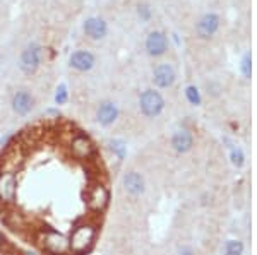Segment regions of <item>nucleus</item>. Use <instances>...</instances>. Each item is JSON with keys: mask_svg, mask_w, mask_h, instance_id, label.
<instances>
[{"mask_svg": "<svg viewBox=\"0 0 257 255\" xmlns=\"http://www.w3.org/2000/svg\"><path fill=\"white\" fill-rule=\"evenodd\" d=\"M146 48L147 52L151 53V55L158 57V55H163L166 50V38L163 33H159V31H154V33H151L149 36H147L146 40Z\"/></svg>", "mask_w": 257, "mask_h": 255, "instance_id": "obj_12", "label": "nucleus"}, {"mask_svg": "<svg viewBox=\"0 0 257 255\" xmlns=\"http://www.w3.org/2000/svg\"><path fill=\"white\" fill-rule=\"evenodd\" d=\"M163 106H165V101L158 91L147 89L141 94V110L146 117H156L161 113Z\"/></svg>", "mask_w": 257, "mask_h": 255, "instance_id": "obj_6", "label": "nucleus"}, {"mask_svg": "<svg viewBox=\"0 0 257 255\" xmlns=\"http://www.w3.org/2000/svg\"><path fill=\"white\" fill-rule=\"evenodd\" d=\"M192 144H194V139L189 130H177V132L173 134L171 146H173V149L178 151V153H187V151H190Z\"/></svg>", "mask_w": 257, "mask_h": 255, "instance_id": "obj_13", "label": "nucleus"}, {"mask_svg": "<svg viewBox=\"0 0 257 255\" xmlns=\"http://www.w3.org/2000/svg\"><path fill=\"white\" fill-rule=\"evenodd\" d=\"M96 238V225L95 223H79L72 228L69 235V243H71V252L84 254L91 249Z\"/></svg>", "mask_w": 257, "mask_h": 255, "instance_id": "obj_2", "label": "nucleus"}, {"mask_svg": "<svg viewBox=\"0 0 257 255\" xmlns=\"http://www.w3.org/2000/svg\"><path fill=\"white\" fill-rule=\"evenodd\" d=\"M17 176L10 170H0V204L9 206L14 204L17 197Z\"/></svg>", "mask_w": 257, "mask_h": 255, "instance_id": "obj_5", "label": "nucleus"}, {"mask_svg": "<svg viewBox=\"0 0 257 255\" xmlns=\"http://www.w3.org/2000/svg\"><path fill=\"white\" fill-rule=\"evenodd\" d=\"M3 247H5V237H3V235L0 233V250H2Z\"/></svg>", "mask_w": 257, "mask_h": 255, "instance_id": "obj_24", "label": "nucleus"}, {"mask_svg": "<svg viewBox=\"0 0 257 255\" xmlns=\"http://www.w3.org/2000/svg\"><path fill=\"white\" fill-rule=\"evenodd\" d=\"M218 24H220L218 15L208 14V15H204V17L199 21V24H197V33H199L202 38H209V36H213V34L216 33Z\"/></svg>", "mask_w": 257, "mask_h": 255, "instance_id": "obj_16", "label": "nucleus"}, {"mask_svg": "<svg viewBox=\"0 0 257 255\" xmlns=\"http://www.w3.org/2000/svg\"><path fill=\"white\" fill-rule=\"evenodd\" d=\"M180 255H192V250H190V249H184V250H180Z\"/></svg>", "mask_w": 257, "mask_h": 255, "instance_id": "obj_25", "label": "nucleus"}, {"mask_svg": "<svg viewBox=\"0 0 257 255\" xmlns=\"http://www.w3.org/2000/svg\"><path fill=\"white\" fill-rule=\"evenodd\" d=\"M41 64V48L38 45H31L22 52L21 60H19V65H21L22 72L26 74H33V72L38 71Z\"/></svg>", "mask_w": 257, "mask_h": 255, "instance_id": "obj_7", "label": "nucleus"}, {"mask_svg": "<svg viewBox=\"0 0 257 255\" xmlns=\"http://www.w3.org/2000/svg\"><path fill=\"white\" fill-rule=\"evenodd\" d=\"M84 31L88 36L95 38V40H100L107 34V22L103 19H98V17H91L84 22Z\"/></svg>", "mask_w": 257, "mask_h": 255, "instance_id": "obj_15", "label": "nucleus"}, {"mask_svg": "<svg viewBox=\"0 0 257 255\" xmlns=\"http://www.w3.org/2000/svg\"><path fill=\"white\" fill-rule=\"evenodd\" d=\"M40 245L43 252L48 255H67L71 254V243L69 237L60 233L55 228H46L40 233Z\"/></svg>", "mask_w": 257, "mask_h": 255, "instance_id": "obj_1", "label": "nucleus"}, {"mask_svg": "<svg viewBox=\"0 0 257 255\" xmlns=\"http://www.w3.org/2000/svg\"><path fill=\"white\" fill-rule=\"evenodd\" d=\"M244 252V245L239 240H230L225 245V255H242Z\"/></svg>", "mask_w": 257, "mask_h": 255, "instance_id": "obj_18", "label": "nucleus"}, {"mask_svg": "<svg viewBox=\"0 0 257 255\" xmlns=\"http://www.w3.org/2000/svg\"><path fill=\"white\" fill-rule=\"evenodd\" d=\"M242 71H244V76H251V57H245L244 62H242Z\"/></svg>", "mask_w": 257, "mask_h": 255, "instance_id": "obj_22", "label": "nucleus"}, {"mask_svg": "<svg viewBox=\"0 0 257 255\" xmlns=\"http://www.w3.org/2000/svg\"><path fill=\"white\" fill-rule=\"evenodd\" d=\"M185 94H187V99H189V101L192 103V105H199V103H201V94H199V91H197L194 86L187 87Z\"/></svg>", "mask_w": 257, "mask_h": 255, "instance_id": "obj_20", "label": "nucleus"}, {"mask_svg": "<svg viewBox=\"0 0 257 255\" xmlns=\"http://www.w3.org/2000/svg\"><path fill=\"white\" fill-rule=\"evenodd\" d=\"M139 14H141L144 19H147V17H149V9H147L146 5H141V7H139Z\"/></svg>", "mask_w": 257, "mask_h": 255, "instance_id": "obj_23", "label": "nucleus"}, {"mask_svg": "<svg viewBox=\"0 0 257 255\" xmlns=\"http://www.w3.org/2000/svg\"><path fill=\"white\" fill-rule=\"evenodd\" d=\"M124 188H126V192L128 195H141L144 192V188H146V183H144V178L141 173L137 171H128L126 173V176H124Z\"/></svg>", "mask_w": 257, "mask_h": 255, "instance_id": "obj_8", "label": "nucleus"}, {"mask_svg": "<svg viewBox=\"0 0 257 255\" xmlns=\"http://www.w3.org/2000/svg\"><path fill=\"white\" fill-rule=\"evenodd\" d=\"M33 96L29 94L28 91H17L14 94L12 98V108L14 111L17 115H21V117H24V115H28L31 110H33Z\"/></svg>", "mask_w": 257, "mask_h": 255, "instance_id": "obj_9", "label": "nucleus"}, {"mask_svg": "<svg viewBox=\"0 0 257 255\" xmlns=\"http://www.w3.org/2000/svg\"><path fill=\"white\" fill-rule=\"evenodd\" d=\"M84 199H86V206H88L89 211L101 212V211H105V207L108 206L110 192H108V188L105 187L100 180H96V181H91V183L86 187Z\"/></svg>", "mask_w": 257, "mask_h": 255, "instance_id": "obj_4", "label": "nucleus"}, {"mask_svg": "<svg viewBox=\"0 0 257 255\" xmlns=\"http://www.w3.org/2000/svg\"><path fill=\"white\" fill-rule=\"evenodd\" d=\"M96 117H98V122L101 123V125L108 127L117 120V117H119V108H117V105H114V103L105 101L100 105Z\"/></svg>", "mask_w": 257, "mask_h": 255, "instance_id": "obj_11", "label": "nucleus"}, {"mask_svg": "<svg viewBox=\"0 0 257 255\" xmlns=\"http://www.w3.org/2000/svg\"><path fill=\"white\" fill-rule=\"evenodd\" d=\"M232 163L235 165V166H242L244 165V153H242V149H233L232 151Z\"/></svg>", "mask_w": 257, "mask_h": 255, "instance_id": "obj_21", "label": "nucleus"}, {"mask_svg": "<svg viewBox=\"0 0 257 255\" xmlns=\"http://www.w3.org/2000/svg\"><path fill=\"white\" fill-rule=\"evenodd\" d=\"M153 81L158 87H168L173 84V81H175V71L166 64L158 65V67L154 69Z\"/></svg>", "mask_w": 257, "mask_h": 255, "instance_id": "obj_10", "label": "nucleus"}, {"mask_svg": "<svg viewBox=\"0 0 257 255\" xmlns=\"http://www.w3.org/2000/svg\"><path fill=\"white\" fill-rule=\"evenodd\" d=\"M69 153L76 161H93L96 158V146L86 134L76 132L69 139Z\"/></svg>", "mask_w": 257, "mask_h": 255, "instance_id": "obj_3", "label": "nucleus"}, {"mask_svg": "<svg viewBox=\"0 0 257 255\" xmlns=\"http://www.w3.org/2000/svg\"><path fill=\"white\" fill-rule=\"evenodd\" d=\"M71 65L76 71L86 72L89 71V69H93V65H95V57L89 52H76L72 53L71 57Z\"/></svg>", "mask_w": 257, "mask_h": 255, "instance_id": "obj_14", "label": "nucleus"}, {"mask_svg": "<svg viewBox=\"0 0 257 255\" xmlns=\"http://www.w3.org/2000/svg\"><path fill=\"white\" fill-rule=\"evenodd\" d=\"M110 149H112V153L119 158V160H124V158H126L127 146H126V142H124V141H119V139L110 141Z\"/></svg>", "mask_w": 257, "mask_h": 255, "instance_id": "obj_17", "label": "nucleus"}, {"mask_svg": "<svg viewBox=\"0 0 257 255\" xmlns=\"http://www.w3.org/2000/svg\"><path fill=\"white\" fill-rule=\"evenodd\" d=\"M69 99V92H67V86L65 84H60L57 87V92H55V103L57 105H65Z\"/></svg>", "mask_w": 257, "mask_h": 255, "instance_id": "obj_19", "label": "nucleus"}]
</instances>
